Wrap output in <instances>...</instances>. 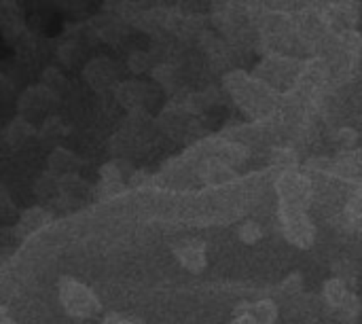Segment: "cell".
<instances>
[{
	"instance_id": "cell-1",
	"label": "cell",
	"mask_w": 362,
	"mask_h": 324,
	"mask_svg": "<svg viewBox=\"0 0 362 324\" xmlns=\"http://www.w3.org/2000/svg\"><path fill=\"white\" fill-rule=\"evenodd\" d=\"M57 299H59L64 314L74 320H89V318L100 316L102 312V301L95 295V291L87 287L85 282L70 278V276L59 278Z\"/></svg>"
},
{
	"instance_id": "cell-2",
	"label": "cell",
	"mask_w": 362,
	"mask_h": 324,
	"mask_svg": "<svg viewBox=\"0 0 362 324\" xmlns=\"http://www.w3.org/2000/svg\"><path fill=\"white\" fill-rule=\"evenodd\" d=\"M276 195L280 216L308 212L312 199V180L299 170L282 172L276 180Z\"/></svg>"
},
{
	"instance_id": "cell-3",
	"label": "cell",
	"mask_w": 362,
	"mask_h": 324,
	"mask_svg": "<svg viewBox=\"0 0 362 324\" xmlns=\"http://www.w3.org/2000/svg\"><path fill=\"white\" fill-rule=\"evenodd\" d=\"M227 89L235 98V102L250 112V117L261 115L272 106V89L259 79H250L242 72H233L227 76Z\"/></svg>"
},
{
	"instance_id": "cell-4",
	"label": "cell",
	"mask_w": 362,
	"mask_h": 324,
	"mask_svg": "<svg viewBox=\"0 0 362 324\" xmlns=\"http://www.w3.org/2000/svg\"><path fill=\"white\" fill-rule=\"evenodd\" d=\"M280 225H282V236L291 246L301 248V250H308V248L314 246V242H316V225L308 216V212L280 216Z\"/></svg>"
},
{
	"instance_id": "cell-5",
	"label": "cell",
	"mask_w": 362,
	"mask_h": 324,
	"mask_svg": "<svg viewBox=\"0 0 362 324\" xmlns=\"http://www.w3.org/2000/svg\"><path fill=\"white\" fill-rule=\"evenodd\" d=\"M125 166H129V163L117 159V161H110L100 168V183L93 187V195L98 199H110L125 189V180H129V176L134 174Z\"/></svg>"
},
{
	"instance_id": "cell-6",
	"label": "cell",
	"mask_w": 362,
	"mask_h": 324,
	"mask_svg": "<svg viewBox=\"0 0 362 324\" xmlns=\"http://www.w3.org/2000/svg\"><path fill=\"white\" fill-rule=\"evenodd\" d=\"M172 253L176 257V261L180 263L182 270H187L189 274H202L208 265V257H206V244L197 238H185L178 240L172 246Z\"/></svg>"
},
{
	"instance_id": "cell-7",
	"label": "cell",
	"mask_w": 362,
	"mask_h": 324,
	"mask_svg": "<svg viewBox=\"0 0 362 324\" xmlns=\"http://www.w3.org/2000/svg\"><path fill=\"white\" fill-rule=\"evenodd\" d=\"M83 79L87 85L95 91H106L110 87H117L119 81V68L108 57H95L83 68Z\"/></svg>"
},
{
	"instance_id": "cell-8",
	"label": "cell",
	"mask_w": 362,
	"mask_h": 324,
	"mask_svg": "<svg viewBox=\"0 0 362 324\" xmlns=\"http://www.w3.org/2000/svg\"><path fill=\"white\" fill-rule=\"evenodd\" d=\"M53 98H55V96H53L42 83H38V85H34V87H28V89L19 96V100H17L19 115L25 117L28 121H32V119H36V117H42V115H47V110L51 108Z\"/></svg>"
},
{
	"instance_id": "cell-9",
	"label": "cell",
	"mask_w": 362,
	"mask_h": 324,
	"mask_svg": "<svg viewBox=\"0 0 362 324\" xmlns=\"http://www.w3.org/2000/svg\"><path fill=\"white\" fill-rule=\"evenodd\" d=\"M115 96L129 112H142L151 91L142 81H123L115 87Z\"/></svg>"
},
{
	"instance_id": "cell-10",
	"label": "cell",
	"mask_w": 362,
	"mask_h": 324,
	"mask_svg": "<svg viewBox=\"0 0 362 324\" xmlns=\"http://www.w3.org/2000/svg\"><path fill=\"white\" fill-rule=\"evenodd\" d=\"M83 161L81 157L70 151V149H64V146H55L49 157H47V172L55 174L57 178H64V176H70V174H78Z\"/></svg>"
},
{
	"instance_id": "cell-11",
	"label": "cell",
	"mask_w": 362,
	"mask_h": 324,
	"mask_svg": "<svg viewBox=\"0 0 362 324\" xmlns=\"http://www.w3.org/2000/svg\"><path fill=\"white\" fill-rule=\"evenodd\" d=\"M51 221H53V214H51L47 208H42V206L28 208V210L19 216V221H17V225H15V233H17L19 238H30V236L38 233L40 229H45Z\"/></svg>"
},
{
	"instance_id": "cell-12",
	"label": "cell",
	"mask_w": 362,
	"mask_h": 324,
	"mask_svg": "<svg viewBox=\"0 0 362 324\" xmlns=\"http://www.w3.org/2000/svg\"><path fill=\"white\" fill-rule=\"evenodd\" d=\"M295 62H286V59H269L263 62V66L257 70V79L261 83H265L267 87H278L282 83H286L293 74H295Z\"/></svg>"
},
{
	"instance_id": "cell-13",
	"label": "cell",
	"mask_w": 362,
	"mask_h": 324,
	"mask_svg": "<svg viewBox=\"0 0 362 324\" xmlns=\"http://www.w3.org/2000/svg\"><path fill=\"white\" fill-rule=\"evenodd\" d=\"M38 132H36V127H34V123L32 121H28L25 117H21V115H17L6 127H4V134H2V138H4V142L8 144V146H13V149H21V146H25L34 136H36Z\"/></svg>"
},
{
	"instance_id": "cell-14",
	"label": "cell",
	"mask_w": 362,
	"mask_h": 324,
	"mask_svg": "<svg viewBox=\"0 0 362 324\" xmlns=\"http://www.w3.org/2000/svg\"><path fill=\"white\" fill-rule=\"evenodd\" d=\"M238 178V172L233 166L216 159V157H210L204 166H202V180L210 187H221V185H227L231 180Z\"/></svg>"
},
{
	"instance_id": "cell-15",
	"label": "cell",
	"mask_w": 362,
	"mask_h": 324,
	"mask_svg": "<svg viewBox=\"0 0 362 324\" xmlns=\"http://www.w3.org/2000/svg\"><path fill=\"white\" fill-rule=\"evenodd\" d=\"M333 172L339 176L352 178V180H362V149H352V151H341L333 159Z\"/></svg>"
},
{
	"instance_id": "cell-16",
	"label": "cell",
	"mask_w": 362,
	"mask_h": 324,
	"mask_svg": "<svg viewBox=\"0 0 362 324\" xmlns=\"http://www.w3.org/2000/svg\"><path fill=\"white\" fill-rule=\"evenodd\" d=\"M244 312H250L261 324H276L278 323V316H280L278 303L272 301V299L242 301V303L235 308V314H244Z\"/></svg>"
},
{
	"instance_id": "cell-17",
	"label": "cell",
	"mask_w": 362,
	"mask_h": 324,
	"mask_svg": "<svg viewBox=\"0 0 362 324\" xmlns=\"http://www.w3.org/2000/svg\"><path fill=\"white\" fill-rule=\"evenodd\" d=\"M66 134H68V127L64 125V121L55 115H49V117H45V121L38 129V140L53 151L55 146H59V140Z\"/></svg>"
},
{
	"instance_id": "cell-18",
	"label": "cell",
	"mask_w": 362,
	"mask_h": 324,
	"mask_svg": "<svg viewBox=\"0 0 362 324\" xmlns=\"http://www.w3.org/2000/svg\"><path fill=\"white\" fill-rule=\"evenodd\" d=\"M350 293H352V289L344 280H339V278H329L325 282V287H322V297H325L327 306L333 312H339L341 310V306L346 303V299L350 297Z\"/></svg>"
},
{
	"instance_id": "cell-19",
	"label": "cell",
	"mask_w": 362,
	"mask_h": 324,
	"mask_svg": "<svg viewBox=\"0 0 362 324\" xmlns=\"http://www.w3.org/2000/svg\"><path fill=\"white\" fill-rule=\"evenodd\" d=\"M327 17L337 28H352L356 23V19H358V13H356V6L350 0H339V2L329 6Z\"/></svg>"
},
{
	"instance_id": "cell-20",
	"label": "cell",
	"mask_w": 362,
	"mask_h": 324,
	"mask_svg": "<svg viewBox=\"0 0 362 324\" xmlns=\"http://www.w3.org/2000/svg\"><path fill=\"white\" fill-rule=\"evenodd\" d=\"M87 193V185L78 174H70L59 178V197L57 199H68V202H78Z\"/></svg>"
},
{
	"instance_id": "cell-21",
	"label": "cell",
	"mask_w": 362,
	"mask_h": 324,
	"mask_svg": "<svg viewBox=\"0 0 362 324\" xmlns=\"http://www.w3.org/2000/svg\"><path fill=\"white\" fill-rule=\"evenodd\" d=\"M34 193L40 199H49V197H59V178L51 172H45L38 176V180L34 183Z\"/></svg>"
},
{
	"instance_id": "cell-22",
	"label": "cell",
	"mask_w": 362,
	"mask_h": 324,
	"mask_svg": "<svg viewBox=\"0 0 362 324\" xmlns=\"http://www.w3.org/2000/svg\"><path fill=\"white\" fill-rule=\"evenodd\" d=\"M40 83H42L55 98L66 89V76H64L57 68H53V66L45 68V72H42V76H40Z\"/></svg>"
},
{
	"instance_id": "cell-23",
	"label": "cell",
	"mask_w": 362,
	"mask_h": 324,
	"mask_svg": "<svg viewBox=\"0 0 362 324\" xmlns=\"http://www.w3.org/2000/svg\"><path fill=\"white\" fill-rule=\"evenodd\" d=\"M263 238V227L257 221H244L238 227V240L246 246H255Z\"/></svg>"
},
{
	"instance_id": "cell-24",
	"label": "cell",
	"mask_w": 362,
	"mask_h": 324,
	"mask_svg": "<svg viewBox=\"0 0 362 324\" xmlns=\"http://www.w3.org/2000/svg\"><path fill=\"white\" fill-rule=\"evenodd\" d=\"M214 157L229 166H240L246 159V149L242 144H223V146H218Z\"/></svg>"
},
{
	"instance_id": "cell-25",
	"label": "cell",
	"mask_w": 362,
	"mask_h": 324,
	"mask_svg": "<svg viewBox=\"0 0 362 324\" xmlns=\"http://www.w3.org/2000/svg\"><path fill=\"white\" fill-rule=\"evenodd\" d=\"M333 278H339L344 280L350 289L356 284L358 280V274H356V265L350 261V259H339L333 263Z\"/></svg>"
},
{
	"instance_id": "cell-26",
	"label": "cell",
	"mask_w": 362,
	"mask_h": 324,
	"mask_svg": "<svg viewBox=\"0 0 362 324\" xmlns=\"http://www.w3.org/2000/svg\"><path fill=\"white\" fill-rule=\"evenodd\" d=\"M361 312H362L361 297L352 291V293H350V297L346 299V303L341 306V310H339L337 314L341 316V320H344L346 324H354L358 318H361Z\"/></svg>"
},
{
	"instance_id": "cell-27",
	"label": "cell",
	"mask_w": 362,
	"mask_h": 324,
	"mask_svg": "<svg viewBox=\"0 0 362 324\" xmlns=\"http://www.w3.org/2000/svg\"><path fill=\"white\" fill-rule=\"evenodd\" d=\"M346 214L354 221H361L362 219V180H358L346 202Z\"/></svg>"
},
{
	"instance_id": "cell-28",
	"label": "cell",
	"mask_w": 362,
	"mask_h": 324,
	"mask_svg": "<svg viewBox=\"0 0 362 324\" xmlns=\"http://www.w3.org/2000/svg\"><path fill=\"white\" fill-rule=\"evenodd\" d=\"M81 53H83V49H81V45L74 42V40H68V42H64V45L57 49V57H59V62H62L64 66H74V64L81 59Z\"/></svg>"
},
{
	"instance_id": "cell-29",
	"label": "cell",
	"mask_w": 362,
	"mask_h": 324,
	"mask_svg": "<svg viewBox=\"0 0 362 324\" xmlns=\"http://www.w3.org/2000/svg\"><path fill=\"white\" fill-rule=\"evenodd\" d=\"M272 161L278 166V168H284V172L288 170H297V155L288 149H276L272 153Z\"/></svg>"
},
{
	"instance_id": "cell-30",
	"label": "cell",
	"mask_w": 362,
	"mask_h": 324,
	"mask_svg": "<svg viewBox=\"0 0 362 324\" xmlns=\"http://www.w3.org/2000/svg\"><path fill=\"white\" fill-rule=\"evenodd\" d=\"M333 140H335L344 151H352V146H354L356 140H358V134H356L354 129H350V127H341V129H337V132L333 134Z\"/></svg>"
},
{
	"instance_id": "cell-31",
	"label": "cell",
	"mask_w": 362,
	"mask_h": 324,
	"mask_svg": "<svg viewBox=\"0 0 362 324\" xmlns=\"http://www.w3.org/2000/svg\"><path fill=\"white\" fill-rule=\"evenodd\" d=\"M148 64H151V57H148V53H144V51H136V53H132L129 59H127V68H129L132 72H136V74L146 72V70H148Z\"/></svg>"
},
{
	"instance_id": "cell-32",
	"label": "cell",
	"mask_w": 362,
	"mask_h": 324,
	"mask_svg": "<svg viewBox=\"0 0 362 324\" xmlns=\"http://www.w3.org/2000/svg\"><path fill=\"white\" fill-rule=\"evenodd\" d=\"M301 276L299 274H291L282 284H280V289H282V293L284 295H297L299 291H301Z\"/></svg>"
},
{
	"instance_id": "cell-33",
	"label": "cell",
	"mask_w": 362,
	"mask_h": 324,
	"mask_svg": "<svg viewBox=\"0 0 362 324\" xmlns=\"http://www.w3.org/2000/svg\"><path fill=\"white\" fill-rule=\"evenodd\" d=\"M100 324H144L140 318H129V316H121V314H106Z\"/></svg>"
},
{
	"instance_id": "cell-34",
	"label": "cell",
	"mask_w": 362,
	"mask_h": 324,
	"mask_svg": "<svg viewBox=\"0 0 362 324\" xmlns=\"http://www.w3.org/2000/svg\"><path fill=\"white\" fill-rule=\"evenodd\" d=\"M227 324H261L250 312H244V314H233V318Z\"/></svg>"
},
{
	"instance_id": "cell-35",
	"label": "cell",
	"mask_w": 362,
	"mask_h": 324,
	"mask_svg": "<svg viewBox=\"0 0 362 324\" xmlns=\"http://www.w3.org/2000/svg\"><path fill=\"white\" fill-rule=\"evenodd\" d=\"M0 324H17L13 318H11V314L6 312V308H2V310H0Z\"/></svg>"
}]
</instances>
